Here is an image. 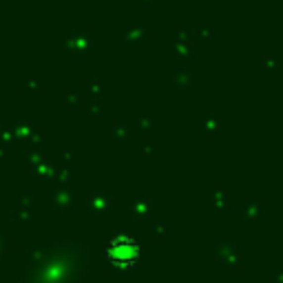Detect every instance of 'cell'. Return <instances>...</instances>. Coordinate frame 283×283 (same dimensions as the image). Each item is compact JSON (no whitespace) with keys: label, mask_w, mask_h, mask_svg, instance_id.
<instances>
[{"label":"cell","mask_w":283,"mask_h":283,"mask_svg":"<svg viewBox=\"0 0 283 283\" xmlns=\"http://www.w3.org/2000/svg\"><path fill=\"white\" fill-rule=\"evenodd\" d=\"M104 254L115 268H120V270H131V268H135L140 263L142 246L138 239L131 237V235H117V237H113L111 241L106 243Z\"/></svg>","instance_id":"cell-1"}]
</instances>
